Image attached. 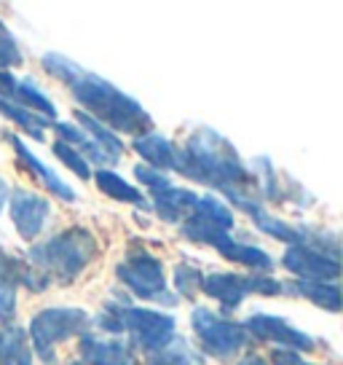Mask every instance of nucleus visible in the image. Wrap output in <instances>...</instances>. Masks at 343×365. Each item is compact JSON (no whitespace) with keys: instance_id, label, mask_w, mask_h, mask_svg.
I'll list each match as a JSON object with an SVG mask.
<instances>
[{"instance_id":"nucleus-27","label":"nucleus","mask_w":343,"mask_h":365,"mask_svg":"<svg viewBox=\"0 0 343 365\" xmlns=\"http://www.w3.org/2000/svg\"><path fill=\"white\" fill-rule=\"evenodd\" d=\"M145 365H201V360L188 349V344L174 339L169 346L148 354V363Z\"/></svg>"},{"instance_id":"nucleus-25","label":"nucleus","mask_w":343,"mask_h":365,"mask_svg":"<svg viewBox=\"0 0 343 365\" xmlns=\"http://www.w3.org/2000/svg\"><path fill=\"white\" fill-rule=\"evenodd\" d=\"M0 115H3V118H9V121H14V124L22 129L24 135H30L33 140H38V143H43L46 129L51 126L48 118L33 113V110H27V108H19V105L9 103V100H0Z\"/></svg>"},{"instance_id":"nucleus-35","label":"nucleus","mask_w":343,"mask_h":365,"mask_svg":"<svg viewBox=\"0 0 343 365\" xmlns=\"http://www.w3.org/2000/svg\"><path fill=\"white\" fill-rule=\"evenodd\" d=\"M9 202V182L0 178V212H3V207Z\"/></svg>"},{"instance_id":"nucleus-18","label":"nucleus","mask_w":343,"mask_h":365,"mask_svg":"<svg viewBox=\"0 0 343 365\" xmlns=\"http://www.w3.org/2000/svg\"><path fill=\"white\" fill-rule=\"evenodd\" d=\"M22 261L0 250V322L11 325L16 317V290H19Z\"/></svg>"},{"instance_id":"nucleus-23","label":"nucleus","mask_w":343,"mask_h":365,"mask_svg":"<svg viewBox=\"0 0 343 365\" xmlns=\"http://www.w3.org/2000/svg\"><path fill=\"white\" fill-rule=\"evenodd\" d=\"M48 129H54V132L59 135V140H62L65 145H70V148L78 150L86 161H94V164H110V159L100 150V145H97L80 126L70 124V121H51Z\"/></svg>"},{"instance_id":"nucleus-21","label":"nucleus","mask_w":343,"mask_h":365,"mask_svg":"<svg viewBox=\"0 0 343 365\" xmlns=\"http://www.w3.org/2000/svg\"><path fill=\"white\" fill-rule=\"evenodd\" d=\"M9 103L19 105V108H27V110L43 115L48 121H57V105L51 103V97H48L46 91L30 78H22V81L16 78V86H14V94Z\"/></svg>"},{"instance_id":"nucleus-24","label":"nucleus","mask_w":343,"mask_h":365,"mask_svg":"<svg viewBox=\"0 0 343 365\" xmlns=\"http://www.w3.org/2000/svg\"><path fill=\"white\" fill-rule=\"evenodd\" d=\"M75 118L80 121V129L86 132V135L92 137L94 143L100 145V150H102L105 156L110 159V164H115V161L121 159V153H124V143H121V137L115 135V132H110L107 126H102L97 118H92V115H86L83 110H75Z\"/></svg>"},{"instance_id":"nucleus-3","label":"nucleus","mask_w":343,"mask_h":365,"mask_svg":"<svg viewBox=\"0 0 343 365\" xmlns=\"http://www.w3.org/2000/svg\"><path fill=\"white\" fill-rule=\"evenodd\" d=\"M100 255V242L89 228L70 226L48 237L43 245H35L27 252V261L41 277H46L48 285H70L86 272Z\"/></svg>"},{"instance_id":"nucleus-15","label":"nucleus","mask_w":343,"mask_h":365,"mask_svg":"<svg viewBox=\"0 0 343 365\" xmlns=\"http://www.w3.org/2000/svg\"><path fill=\"white\" fill-rule=\"evenodd\" d=\"M80 363L83 365H134L132 346L121 339H97L92 333H83L78 341Z\"/></svg>"},{"instance_id":"nucleus-20","label":"nucleus","mask_w":343,"mask_h":365,"mask_svg":"<svg viewBox=\"0 0 343 365\" xmlns=\"http://www.w3.org/2000/svg\"><path fill=\"white\" fill-rule=\"evenodd\" d=\"M285 290H292L295 296L311 301L314 307L324 309L330 314H338L341 312V287L335 282H306V279H295L285 285Z\"/></svg>"},{"instance_id":"nucleus-26","label":"nucleus","mask_w":343,"mask_h":365,"mask_svg":"<svg viewBox=\"0 0 343 365\" xmlns=\"http://www.w3.org/2000/svg\"><path fill=\"white\" fill-rule=\"evenodd\" d=\"M172 279H174V293H180L183 298H196L204 285V272L194 263H177Z\"/></svg>"},{"instance_id":"nucleus-1","label":"nucleus","mask_w":343,"mask_h":365,"mask_svg":"<svg viewBox=\"0 0 343 365\" xmlns=\"http://www.w3.org/2000/svg\"><path fill=\"white\" fill-rule=\"evenodd\" d=\"M41 65L51 78L62 81L70 89V94L78 100L80 110L86 115L97 118L102 126H107L110 132H124V135H145L153 126L150 113L142 105L129 97L126 91L113 86L107 78H100L97 73H89L80 65H75L70 57L48 51L41 57Z\"/></svg>"},{"instance_id":"nucleus-14","label":"nucleus","mask_w":343,"mask_h":365,"mask_svg":"<svg viewBox=\"0 0 343 365\" xmlns=\"http://www.w3.org/2000/svg\"><path fill=\"white\" fill-rule=\"evenodd\" d=\"M209 247H215L226 261L239 263L244 269H252V274H268L276 266V261L263 247L233 240L231 234H218L215 240H209Z\"/></svg>"},{"instance_id":"nucleus-36","label":"nucleus","mask_w":343,"mask_h":365,"mask_svg":"<svg viewBox=\"0 0 343 365\" xmlns=\"http://www.w3.org/2000/svg\"><path fill=\"white\" fill-rule=\"evenodd\" d=\"M73 365H83V363H73Z\"/></svg>"},{"instance_id":"nucleus-10","label":"nucleus","mask_w":343,"mask_h":365,"mask_svg":"<svg viewBox=\"0 0 343 365\" xmlns=\"http://www.w3.org/2000/svg\"><path fill=\"white\" fill-rule=\"evenodd\" d=\"M241 325H244V331L250 333V339L271 341L276 344V349H292V352H300V354H309L317 349V341L311 339L309 333L297 331L287 319L268 314V312H255Z\"/></svg>"},{"instance_id":"nucleus-19","label":"nucleus","mask_w":343,"mask_h":365,"mask_svg":"<svg viewBox=\"0 0 343 365\" xmlns=\"http://www.w3.org/2000/svg\"><path fill=\"white\" fill-rule=\"evenodd\" d=\"M92 178H94V182H97V188H100L105 196H110V199L121 202V205L150 210L148 199L142 196V191H139L137 185H129V180H124L121 175H115L113 170H97V172H92Z\"/></svg>"},{"instance_id":"nucleus-16","label":"nucleus","mask_w":343,"mask_h":365,"mask_svg":"<svg viewBox=\"0 0 343 365\" xmlns=\"http://www.w3.org/2000/svg\"><path fill=\"white\" fill-rule=\"evenodd\" d=\"M132 150L145 161V167L156 172H167L177 167V150H180V145L172 143L169 137L156 135V132H145V135L134 137Z\"/></svg>"},{"instance_id":"nucleus-32","label":"nucleus","mask_w":343,"mask_h":365,"mask_svg":"<svg viewBox=\"0 0 343 365\" xmlns=\"http://www.w3.org/2000/svg\"><path fill=\"white\" fill-rule=\"evenodd\" d=\"M271 360H274V365H317V363H309L303 354L292 352V349H274Z\"/></svg>"},{"instance_id":"nucleus-9","label":"nucleus","mask_w":343,"mask_h":365,"mask_svg":"<svg viewBox=\"0 0 343 365\" xmlns=\"http://www.w3.org/2000/svg\"><path fill=\"white\" fill-rule=\"evenodd\" d=\"M236 223L233 210L228 207V202H223L220 196L206 194L199 196L194 212L180 223V231L188 242L194 245H209V240H215L218 234H231V228Z\"/></svg>"},{"instance_id":"nucleus-29","label":"nucleus","mask_w":343,"mask_h":365,"mask_svg":"<svg viewBox=\"0 0 343 365\" xmlns=\"http://www.w3.org/2000/svg\"><path fill=\"white\" fill-rule=\"evenodd\" d=\"M22 48L16 43V38L11 35V30L3 24L0 19V70H11L16 65H22Z\"/></svg>"},{"instance_id":"nucleus-33","label":"nucleus","mask_w":343,"mask_h":365,"mask_svg":"<svg viewBox=\"0 0 343 365\" xmlns=\"http://www.w3.org/2000/svg\"><path fill=\"white\" fill-rule=\"evenodd\" d=\"M14 86H16V76H11V70H0V100H11Z\"/></svg>"},{"instance_id":"nucleus-22","label":"nucleus","mask_w":343,"mask_h":365,"mask_svg":"<svg viewBox=\"0 0 343 365\" xmlns=\"http://www.w3.org/2000/svg\"><path fill=\"white\" fill-rule=\"evenodd\" d=\"M0 365H33V346L19 325L0 328Z\"/></svg>"},{"instance_id":"nucleus-5","label":"nucleus","mask_w":343,"mask_h":365,"mask_svg":"<svg viewBox=\"0 0 343 365\" xmlns=\"http://www.w3.org/2000/svg\"><path fill=\"white\" fill-rule=\"evenodd\" d=\"M191 328L199 346L215 360H231L239 357L247 344L252 341L250 333L236 319H228L206 307H196L191 314Z\"/></svg>"},{"instance_id":"nucleus-12","label":"nucleus","mask_w":343,"mask_h":365,"mask_svg":"<svg viewBox=\"0 0 343 365\" xmlns=\"http://www.w3.org/2000/svg\"><path fill=\"white\" fill-rule=\"evenodd\" d=\"M9 212H11L14 228L22 240H35L43 226H46L48 215H51V202L43 199L41 194H33L27 188H16L9 191Z\"/></svg>"},{"instance_id":"nucleus-28","label":"nucleus","mask_w":343,"mask_h":365,"mask_svg":"<svg viewBox=\"0 0 343 365\" xmlns=\"http://www.w3.org/2000/svg\"><path fill=\"white\" fill-rule=\"evenodd\" d=\"M51 150H54V156H57L70 172H75V178H80V180H92V167H89V161L83 159L75 148H70V145H65L62 140H57V143L51 145Z\"/></svg>"},{"instance_id":"nucleus-4","label":"nucleus","mask_w":343,"mask_h":365,"mask_svg":"<svg viewBox=\"0 0 343 365\" xmlns=\"http://www.w3.org/2000/svg\"><path fill=\"white\" fill-rule=\"evenodd\" d=\"M92 317L78 307H51L41 309L27 328V339L33 352L46 365H57V346L70 341L73 336L89 333Z\"/></svg>"},{"instance_id":"nucleus-6","label":"nucleus","mask_w":343,"mask_h":365,"mask_svg":"<svg viewBox=\"0 0 343 365\" xmlns=\"http://www.w3.org/2000/svg\"><path fill=\"white\" fill-rule=\"evenodd\" d=\"M115 277L121 285H126L142 301H159L164 307H177V301H180L167 287L164 263L156 255H150L148 250L129 252L124 261L115 266Z\"/></svg>"},{"instance_id":"nucleus-8","label":"nucleus","mask_w":343,"mask_h":365,"mask_svg":"<svg viewBox=\"0 0 343 365\" xmlns=\"http://www.w3.org/2000/svg\"><path fill=\"white\" fill-rule=\"evenodd\" d=\"M177 319L172 314H164L159 309H142V307H126L121 304V333H129L134 346L142 352H159L164 346L174 341Z\"/></svg>"},{"instance_id":"nucleus-2","label":"nucleus","mask_w":343,"mask_h":365,"mask_svg":"<svg viewBox=\"0 0 343 365\" xmlns=\"http://www.w3.org/2000/svg\"><path fill=\"white\" fill-rule=\"evenodd\" d=\"M174 172H180L188 180L215 188L231 205L236 199L260 196L258 175L241 161L228 137L215 132L212 126H199L188 135L183 148L177 150Z\"/></svg>"},{"instance_id":"nucleus-11","label":"nucleus","mask_w":343,"mask_h":365,"mask_svg":"<svg viewBox=\"0 0 343 365\" xmlns=\"http://www.w3.org/2000/svg\"><path fill=\"white\" fill-rule=\"evenodd\" d=\"M282 266L287 272L306 279V282H335L341 274V263L332 255L314 250L309 245H290L282 255Z\"/></svg>"},{"instance_id":"nucleus-31","label":"nucleus","mask_w":343,"mask_h":365,"mask_svg":"<svg viewBox=\"0 0 343 365\" xmlns=\"http://www.w3.org/2000/svg\"><path fill=\"white\" fill-rule=\"evenodd\" d=\"M94 322L110 336H121V304H105Z\"/></svg>"},{"instance_id":"nucleus-7","label":"nucleus","mask_w":343,"mask_h":365,"mask_svg":"<svg viewBox=\"0 0 343 365\" xmlns=\"http://www.w3.org/2000/svg\"><path fill=\"white\" fill-rule=\"evenodd\" d=\"M201 293L215 298L223 314L241 307L247 296H282L285 282H279L271 274H233V272H212L204 274Z\"/></svg>"},{"instance_id":"nucleus-17","label":"nucleus","mask_w":343,"mask_h":365,"mask_svg":"<svg viewBox=\"0 0 343 365\" xmlns=\"http://www.w3.org/2000/svg\"><path fill=\"white\" fill-rule=\"evenodd\" d=\"M196 202H199V194L191 191V188H183V185H172L164 194L153 196V212L164 220V223H183L185 217L194 212Z\"/></svg>"},{"instance_id":"nucleus-30","label":"nucleus","mask_w":343,"mask_h":365,"mask_svg":"<svg viewBox=\"0 0 343 365\" xmlns=\"http://www.w3.org/2000/svg\"><path fill=\"white\" fill-rule=\"evenodd\" d=\"M134 178H137L145 188L150 191V196H159L164 194L167 188H172L174 182L164 175V172H156V170H150V167H145V164H139V167H134Z\"/></svg>"},{"instance_id":"nucleus-13","label":"nucleus","mask_w":343,"mask_h":365,"mask_svg":"<svg viewBox=\"0 0 343 365\" xmlns=\"http://www.w3.org/2000/svg\"><path fill=\"white\" fill-rule=\"evenodd\" d=\"M6 140L11 143V148H14V153H16V159H19V167L22 170H27L30 175H33L35 180L41 182L43 188H46L48 194H54L57 199H62V202H75L78 196H75V191L70 188L68 182L59 178L57 172L48 167L46 161H41L38 156H35L33 150H30V145L24 143L22 137L19 135H14V132H6Z\"/></svg>"},{"instance_id":"nucleus-34","label":"nucleus","mask_w":343,"mask_h":365,"mask_svg":"<svg viewBox=\"0 0 343 365\" xmlns=\"http://www.w3.org/2000/svg\"><path fill=\"white\" fill-rule=\"evenodd\" d=\"M236 365H271L265 357H260V354H247V357H241Z\"/></svg>"}]
</instances>
